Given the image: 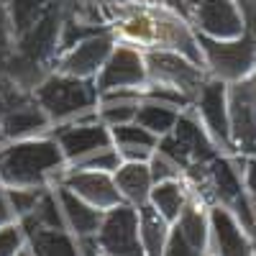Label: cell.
<instances>
[{
  "label": "cell",
  "mask_w": 256,
  "mask_h": 256,
  "mask_svg": "<svg viewBox=\"0 0 256 256\" xmlns=\"http://www.w3.org/2000/svg\"><path fill=\"white\" fill-rule=\"evenodd\" d=\"M108 28L120 44L141 52H177L202 64V52L190 20L164 0H134L108 16Z\"/></svg>",
  "instance_id": "6da1fadb"
},
{
  "label": "cell",
  "mask_w": 256,
  "mask_h": 256,
  "mask_svg": "<svg viewBox=\"0 0 256 256\" xmlns=\"http://www.w3.org/2000/svg\"><path fill=\"white\" fill-rule=\"evenodd\" d=\"M64 172H67V159L52 136L0 144L3 187H54Z\"/></svg>",
  "instance_id": "7a4b0ae2"
},
{
  "label": "cell",
  "mask_w": 256,
  "mask_h": 256,
  "mask_svg": "<svg viewBox=\"0 0 256 256\" xmlns=\"http://www.w3.org/2000/svg\"><path fill=\"white\" fill-rule=\"evenodd\" d=\"M110 136H113V146L118 148L123 162H148L159 146V138L154 134H148L136 120L110 128Z\"/></svg>",
  "instance_id": "ffe728a7"
},
{
  "label": "cell",
  "mask_w": 256,
  "mask_h": 256,
  "mask_svg": "<svg viewBox=\"0 0 256 256\" xmlns=\"http://www.w3.org/2000/svg\"><path fill=\"white\" fill-rule=\"evenodd\" d=\"M164 256H208V251L198 248L195 244H190L182 233L172 226V233H169V241L164 248Z\"/></svg>",
  "instance_id": "4dcf8cb0"
},
{
  "label": "cell",
  "mask_w": 256,
  "mask_h": 256,
  "mask_svg": "<svg viewBox=\"0 0 256 256\" xmlns=\"http://www.w3.org/2000/svg\"><path fill=\"white\" fill-rule=\"evenodd\" d=\"M208 256H210V254H208Z\"/></svg>",
  "instance_id": "7bdbcfd3"
},
{
  "label": "cell",
  "mask_w": 256,
  "mask_h": 256,
  "mask_svg": "<svg viewBox=\"0 0 256 256\" xmlns=\"http://www.w3.org/2000/svg\"><path fill=\"white\" fill-rule=\"evenodd\" d=\"M18 256H31V251H28V246H26V248H24V251H20V254H18Z\"/></svg>",
  "instance_id": "f35d334b"
},
{
  "label": "cell",
  "mask_w": 256,
  "mask_h": 256,
  "mask_svg": "<svg viewBox=\"0 0 256 256\" xmlns=\"http://www.w3.org/2000/svg\"><path fill=\"white\" fill-rule=\"evenodd\" d=\"M123 159L118 154V148L110 144V146H105V148H98L95 154L90 156H84L74 164H70V169H84V172H105V174H116L118 169H120Z\"/></svg>",
  "instance_id": "484cf974"
},
{
  "label": "cell",
  "mask_w": 256,
  "mask_h": 256,
  "mask_svg": "<svg viewBox=\"0 0 256 256\" xmlns=\"http://www.w3.org/2000/svg\"><path fill=\"white\" fill-rule=\"evenodd\" d=\"M182 110L172 108V105H164L156 100H141L138 105V113H136V123L144 126L148 134H154L156 138H164L166 134H172V128L177 126Z\"/></svg>",
  "instance_id": "cb8c5ba5"
},
{
  "label": "cell",
  "mask_w": 256,
  "mask_h": 256,
  "mask_svg": "<svg viewBox=\"0 0 256 256\" xmlns=\"http://www.w3.org/2000/svg\"><path fill=\"white\" fill-rule=\"evenodd\" d=\"M116 44L118 41L110 31L92 34L88 38L77 41V44H72L70 49H64L54 62V72L80 77V80H95L100 70L105 67L108 56L113 54Z\"/></svg>",
  "instance_id": "8fae6325"
},
{
  "label": "cell",
  "mask_w": 256,
  "mask_h": 256,
  "mask_svg": "<svg viewBox=\"0 0 256 256\" xmlns=\"http://www.w3.org/2000/svg\"><path fill=\"white\" fill-rule=\"evenodd\" d=\"M246 84H248V90H251V95H254V100H256V70H254V74L246 80Z\"/></svg>",
  "instance_id": "8d00e7d4"
},
{
  "label": "cell",
  "mask_w": 256,
  "mask_h": 256,
  "mask_svg": "<svg viewBox=\"0 0 256 256\" xmlns=\"http://www.w3.org/2000/svg\"><path fill=\"white\" fill-rule=\"evenodd\" d=\"M6 6H8L13 28H16V38H18L28 28H34L38 20L56 6V0H8Z\"/></svg>",
  "instance_id": "d4e9b609"
},
{
  "label": "cell",
  "mask_w": 256,
  "mask_h": 256,
  "mask_svg": "<svg viewBox=\"0 0 256 256\" xmlns=\"http://www.w3.org/2000/svg\"><path fill=\"white\" fill-rule=\"evenodd\" d=\"M13 223H18V218H16V212H13V208H10L8 190H6L3 184H0V228L13 226Z\"/></svg>",
  "instance_id": "836d02e7"
},
{
  "label": "cell",
  "mask_w": 256,
  "mask_h": 256,
  "mask_svg": "<svg viewBox=\"0 0 256 256\" xmlns=\"http://www.w3.org/2000/svg\"><path fill=\"white\" fill-rule=\"evenodd\" d=\"M0 3H8V0H0Z\"/></svg>",
  "instance_id": "60d3db41"
},
{
  "label": "cell",
  "mask_w": 256,
  "mask_h": 256,
  "mask_svg": "<svg viewBox=\"0 0 256 256\" xmlns=\"http://www.w3.org/2000/svg\"><path fill=\"white\" fill-rule=\"evenodd\" d=\"M31 95L38 102V108L49 116L52 128L95 116L100 102V90L95 80H80L59 72H52Z\"/></svg>",
  "instance_id": "3957f363"
},
{
  "label": "cell",
  "mask_w": 256,
  "mask_h": 256,
  "mask_svg": "<svg viewBox=\"0 0 256 256\" xmlns=\"http://www.w3.org/2000/svg\"><path fill=\"white\" fill-rule=\"evenodd\" d=\"M254 256H256V254H254Z\"/></svg>",
  "instance_id": "b9f144b4"
},
{
  "label": "cell",
  "mask_w": 256,
  "mask_h": 256,
  "mask_svg": "<svg viewBox=\"0 0 256 256\" xmlns=\"http://www.w3.org/2000/svg\"><path fill=\"white\" fill-rule=\"evenodd\" d=\"M202 64L210 80L223 84H236L254 74L256 70V28H248L238 38H205L198 36Z\"/></svg>",
  "instance_id": "277c9868"
},
{
  "label": "cell",
  "mask_w": 256,
  "mask_h": 256,
  "mask_svg": "<svg viewBox=\"0 0 256 256\" xmlns=\"http://www.w3.org/2000/svg\"><path fill=\"white\" fill-rule=\"evenodd\" d=\"M72 3H80V6H88L98 13L105 16V20H108L110 10H116L118 6H126V3H134V0H72Z\"/></svg>",
  "instance_id": "d6a6232c"
},
{
  "label": "cell",
  "mask_w": 256,
  "mask_h": 256,
  "mask_svg": "<svg viewBox=\"0 0 256 256\" xmlns=\"http://www.w3.org/2000/svg\"><path fill=\"white\" fill-rule=\"evenodd\" d=\"M6 190H8V200H10L16 218L24 220L36 210V205L41 202V198H44V192L49 187H6Z\"/></svg>",
  "instance_id": "4316f807"
},
{
  "label": "cell",
  "mask_w": 256,
  "mask_h": 256,
  "mask_svg": "<svg viewBox=\"0 0 256 256\" xmlns=\"http://www.w3.org/2000/svg\"><path fill=\"white\" fill-rule=\"evenodd\" d=\"M24 233H26V246H28L31 256H80L77 241L70 230L24 228Z\"/></svg>",
  "instance_id": "44dd1931"
},
{
  "label": "cell",
  "mask_w": 256,
  "mask_h": 256,
  "mask_svg": "<svg viewBox=\"0 0 256 256\" xmlns=\"http://www.w3.org/2000/svg\"><path fill=\"white\" fill-rule=\"evenodd\" d=\"M113 180L126 205L141 208L152 198L154 177H152V169H148V162H123L120 169L113 174Z\"/></svg>",
  "instance_id": "d6986e66"
},
{
  "label": "cell",
  "mask_w": 256,
  "mask_h": 256,
  "mask_svg": "<svg viewBox=\"0 0 256 256\" xmlns=\"http://www.w3.org/2000/svg\"><path fill=\"white\" fill-rule=\"evenodd\" d=\"M95 84L100 92L110 90H144L148 84V70H146V54L131 44H116L113 54L108 56L105 67L95 77Z\"/></svg>",
  "instance_id": "4fadbf2b"
},
{
  "label": "cell",
  "mask_w": 256,
  "mask_h": 256,
  "mask_svg": "<svg viewBox=\"0 0 256 256\" xmlns=\"http://www.w3.org/2000/svg\"><path fill=\"white\" fill-rule=\"evenodd\" d=\"M233 212V218H236V223L244 228L246 236H251L256 241V210H254V200L248 192H244L241 198L233 200V205L228 208Z\"/></svg>",
  "instance_id": "f1b7e54d"
},
{
  "label": "cell",
  "mask_w": 256,
  "mask_h": 256,
  "mask_svg": "<svg viewBox=\"0 0 256 256\" xmlns=\"http://www.w3.org/2000/svg\"><path fill=\"white\" fill-rule=\"evenodd\" d=\"M236 3L244 8L248 24H251V28H254V26H256V0H236Z\"/></svg>",
  "instance_id": "d590c367"
},
{
  "label": "cell",
  "mask_w": 256,
  "mask_h": 256,
  "mask_svg": "<svg viewBox=\"0 0 256 256\" xmlns=\"http://www.w3.org/2000/svg\"><path fill=\"white\" fill-rule=\"evenodd\" d=\"M6 100H8V110L3 116V141H24V138H36V136H49L52 120L38 108V102L34 100L31 92L18 90L8 80Z\"/></svg>",
  "instance_id": "9c48e42d"
},
{
  "label": "cell",
  "mask_w": 256,
  "mask_h": 256,
  "mask_svg": "<svg viewBox=\"0 0 256 256\" xmlns=\"http://www.w3.org/2000/svg\"><path fill=\"white\" fill-rule=\"evenodd\" d=\"M164 3H169V6H174V8H177V10L182 13V8H184V6L190 3V0H164Z\"/></svg>",
  "instance_id": "74e56055"
},
{
  "label": "cell",
  "mask_w": 256,
  "mask_h": 256,
  "mask_svg": "<svg viewBox=\"0 0 256 256\" xmlns=\"http://www.w3.org/2000/svg\"><path fill=\"white\" fill-rule=\"evenodd\" d=\"M98 244L102 256H146L138 233V208L123 202L113 210H105Z\"/></svg>",
  "instance_id": "30bf717a"
},
{
  "label": "cell",
  "mask_w": 256,
  "mask_h": 256,
  "mask_svg": "<svg viewBox=\"0 0 256 256\" xmlns=\"http://www.w3.org/2000/svg\"><path fill=\"white\" fill-rule=\"evenodd\" d=\"M210 256H254L256 241L246 236L244 228L236 223L233 212L226 205L210 208V238H208Z\"/></svg>",
  "instance_id": "e0dca14e"
},
{
  "label": "cell",
  "mask_w": 256,
  "mask_h": 256,
  "mask_svg": "<svg viewBox=\"0 0 256 256\" xmlns=\"http://www.w3.org/2000/svg\"><path fill=\"white\" fill-rule=\"evenodd\" d=\"M159 148L166 152L169 156H174L184 169L192 164H208L223 154L218 148V144L212 141V136L208 134V128L202 126L200 116L195 113L192 105L180 113L172 134L159 138Z\"/></svg>",
  "instance_id": "5b68a950"
},
{
  "label": "cell",
  "mask_w": 256,
  "mask_h": 256,
  "mask_svg": "<svg viewBox=\"0 0 256 256\" xmlns=\"http://www.w3.org/2000/svg\"><path fill=\"white\" fill-rule=\"evenodd\" d=\"M187 202H190V190H187L184 180L154 184L152 198H148V205L159 210V216H164L169 223H177V218L182 216Z\"/></svg>",
  "instance_id": "603a6c76"
},
{
  "label": "cell",
  "mask_w": 256,
  "mask_h": 256,
  "mask_svg": "<svg viewBox=\"0 0 256 256\" xmlns=\"http://www.w3.org/2000/svg\"><path fill=\"white\" fill-rule=\"evenodd\" d=\"M49 136L59 144L64 159H67V166L95 154L98 148H105L113 144V136H110V128L100 123L98 113L95 116H88V118H80V120H72V123H62V126H54Z\"/></svg>",
  "instance_id": "7c38bea8"
},
{
  "label": "cell",
  "mask_w": 256,
  "mask_h": 256,
  "mask_svg": "<svg viewBox=\"0 0 256 256\" xmlns=\"http://www.w3.org/2000/svg\"><path fill=\"white\" fill-rule=\"evenodd\" d=\"M138 233H141V246L146 256H164L169 233H172V223L146 202L138 208Z\"/></svg>",
  "instance_id": "7402d4cb"
},
{
  "label": "cell",
  "mask_w": 256,
  "mask_h": 256,
  "mask_svg": "<svg viewBox=\"0 0 256 256\" xmlns=\"http://www.w3.org/2000/svg\"><path fill=\"white\" fill-rule=\"evenodd\" d=\"M228 131L233 156L256 154V100L246 80L228 84Z\"/></svg>",
  "instance_id": "5bb4252c"
},
{
  "label": "cell",
  "mask_w": 256,
  "mask_h": 256,
  "mask_svg": "<svg viewBox=\"0 0 256 256\" xmlns=\"http://www.w3.org/2000/svg\"><path fill=\"white\" fill-rule=\"evenodd\" d=\"M54 192H56V200H59V208H62L64 223H67V230L72 233V236L74 238L98 236L105 212L92 208L90 202H84L82 198H77L74 192H70L67 187L54 184Z\"/></svg>",
  "instance_id": "ac0fdd59"
},
{
  "label": "cell",
  "mask_w": 256,
  "mask_h": 256,
  "mask_svg": "<svg viewBox=\"0 0 256 256\" xmlns=\"http://www.w3.org/2000/svg\"><path fill=\"white\" fill-rule=\"evenodd\" d=\"M56 184L67 187L77 198H82L84 202H90L92 208H98L102 212L123 205V198L118 192L113 174H105V172H84V169H70L67 166V172L59 177Z\"/></svg>",
  "instance_id": "2e32d148"
},
{
  "label": "cell",
  "mask_w": 256,
  "mask_h": 256,
  "mask_svg": "<svg viewBox=\"0 0 256 256\" xmlns=\"http://www.w3.org/2000/svg\"><path fill=\"white\" fill-rule=\"evenodd\" d=\"M16 46V28L8 13V6L0 3V59H6Z\"/></svg>",
  "instance_id": "1f68e13d"
},
{
  "label": "cell",
  "mask_w": 256,
  "mask_h": 256,
  "mask_svg": "<svg viewBox=\"0 0 256 256\" xmlns=\"http://www.w3.org/2000/svg\"><path fill=\"white\" fill-rule=\"evenodd\" d=\"M251 200H254V210H256V195H251Z\"/></svg>",
  "instance_id": "ab89813d"
},
{
  "label": "cell",
  "mask_w": 256,
  "mask_h": 256,
  "mask_svg": "<svg viewBox=\"0 0 256 256\" xmlns=\"http://www.w3.org/2000/svg\"><path fill=\"white\" fill-rule=\"evenodd\" d=\"M148 169H152V177H154V184H162V182H174V180H184V166L169 156L166 152L156 146V152L148 159Z\"/></svg>",
  "instance_id": "83f0119b"
},
{
  "label": "cell",
  "mask_w": 256,
  "mask_h": 256,
  "mask_svg": "<svg viewBox=\"0 0 256 256\" xmlns=\"http://www.w3.org/2000/svg\"><path fill=\"white\" fill-rule=\"evenodd\" d=\"M192 108L200 116L202 126L208 128V134L218 144L220 152L226 156H233L230 154V131H228V84L208 77V82L200 88L198 98L192 100Z\"/></svg>",
  "instance_id": "9a60e30c"
},
{
  "label": "cell",
  "mask_w": 256,
  "mask_h": 256,
  "mask_svg": "<svg viewBox=\"0 0 256 256\" xmlns=\"http://www.w3.org/2000/svg\"><path fill=\"white\" fill-rule=\"evenodd\" d=\"M244 184H246L248 195H256V154L254 156H246V164H244Z\"/></svg>",
  "instance_id": "e575fe53"
},
{
  "label": "cell",
  "mask_w": 256,
  "mask_h": 256,
  "mask_svg": "<svg viewBox=\"0 0 256 256\" xmlns=\"http://www.w3.org/2000/svg\"><path fill=\"white\" fill-rule=\"evenodd\" d=\"M26 248V233L18 223L0 228V256H18Z\"/></svg>",
  "instance_id": "f546056e"
},
{
  "label": "cell",
  "mask_w": 256,
  "mask_h": 256,
  "mask_svg": "<svg viewBox=\"0 0 256 256\" xmlns=\"http://www.w3.org/2000/svg\"><path fill=\"white\" fill-rule=\"evenodd\" d=\"M62 28H64V18H62V6L56 0V6L34 28H28L24 36L16 38L13 54L26 59L34 67L54 72V62L62 52Z\"/></svg>",
  "instance_id": "ba28073f"
},
{
  "label": "cell",
  "mask_w": 256,
  "mask_h": 256,
  "mask_svg": "<svg viewBox=\"0 0 256 256\" xmlns=\"http://www.w3.org/2000/svg\"><path fill=\"white\" fill-rule=\"evenodd\" d=\"M182 16L190 20L198 36L205 38H238L251 28L244 8L236 0H190L182 8Z\"/></svg>",
  "instance_id": "8992f818"
},
{
  "label": "cell",
  "mask_w": 256,
  "mask_h": 256,
  "mask_svg": "<svg viewBox=\"0 0 256 256\" xmlns=\"http://www.w3.org/2000/svg\"><path fill=\"white\" fill-rule=\"evenodd\" d=\"M254 28H256V26H254Z\"/></svg>",
  "instance_id": "ee69618b"
},
{
  "label": "cell",
  "mask_w": 256,
  "mask_h": 256,
  "mask_svg": "<svg viewBox=\"0 0 256 256\" xmlns=\"http://www.w3.org/2000/svg\"><path fill=\"white\" fill-rule=\"evenodd\" d=\"M144 54H146L148 82L177 90L190 102L198 98L200 88L208 82L205 64L190 59L184 54H177V52H144Z\"/></svg>",
  "instance_id": "52a82bcc"
}]
</instances>
